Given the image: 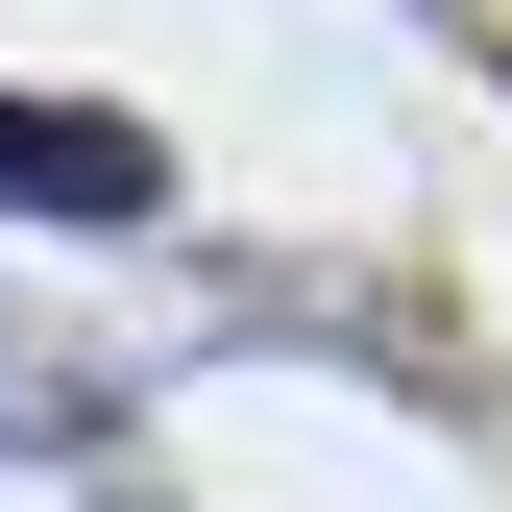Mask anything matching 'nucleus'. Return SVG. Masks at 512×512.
Wrapping results in <instances>:
<instances>
[{
  "instance_id": "20e7f679",
  "label": "nucleus",
  "mask_w": 512,
  "mask_h": 512,
  "mask_svg": "<svg viewBox=\"0 0 512 512\" xmlns=\"http://www.w3.org/2000/svg\"><path fill=\"white\" fill-rule=\"evenodd\" d=\"M439 25H464V49H512V0H439Z\"/></svg>"
},
{
  "instance_id": "39448f33",
  "label": "nucleus",
  "mask_w": 512,
  "mask_h": 512,
  "mask_svg": "<svg viewBox=\"0 0 512 512\" xmlns=\"http://www.w3.org/2000/svg\"><path fill=\"white\" fill-rule=\"evenodd\" d=\"M122 512H171V488H122Z\"/></svg>"
},
{
  "instance_id": "f03ea898",
  "label": "nucleus",
  "mask_w": 512,
  "mask_h": 512,
  "mask_svg": "<svg viewBox=\"0 0 512 512\" xmlns=\"http://www.w3.org/2000/svg\"><path fill=\"white\" fill-rule=\"evenodd\" d=\"M0 220H49V244H147V220H171V122L0 74Z\"/></svg>"
},
{
  "instance_id": "7ed1b4c3",
  "label": "nucleus",
  "mask_w": 512,
  "mask_h": 512,
  "mask_svg": "<svg viewBox=\"0 0 512 512\" xmlns=\"http://www.w3.org/2000/svg\"><path fill=\"white\" fill-rule=\"evenodd\" d=\"M122 415H147V366H122V342H49V317L0 293V464H98L122 488Z\"/></svg>"
},
{
  "instance_id": "f257e3e1",
  "label": "nucleus",
  "mask_w": 512,
  "mask_h": 512,
  "mask_svg": "<svg viewBox=\"0 0 512 512\" xmlns=\"http://www.w3.org/2000/svg\"><path fill=\"white\" fill-rule=\"evenodd\" d=\"M196 293H220V342H293V366H391L415 415H488V366L439 342V317L391 269H293V244H196Z\"/></svg>"
}]
</instances>
